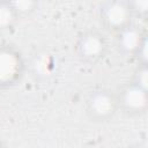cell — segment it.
Returning <instances> with one entry per match:
<instances>
[{
    "label": "cell",
    "mask_w": 148,
    "mask_h": 148,
    "mask_svg": "<svg viewBox=\"0 0 148 148\" xmlns=\"http://www.w3.org/2000/svg\"><path fill=\"white\" fill-rule=\"evenodd\" d=\"M118 111V99L114 90L109 88H98L90 91L87 96L84 112L91 123H108L114 118Z\"/></svg>",
    "instance_id": "6da1fadb"
},
{
    "label": "cell",
    "mask_w": 148,
    "mask_h": 148,
    "mask_svg": "<svg viewBox=\"0 0 148 148\" xmlns=\"http://www.w3.org/2000/svg\"><path fill=\"white\" fill-rule=\"evenodd\" d=\"M109 46V39L102 31L88 29L76 37L74 51L80 61L88 65H96L106 57Z\"/></svg>",
    "instance_id": "7a4b0ae2"
},
{
    "label": "cell",
    "mask_w": 148,
    "mask_h": 148,
    "mask_svg": "<svg viewBox=\"0 0 148 148\" xmlns=\"http://www.w3.org/2000/svg\"><path fill=\"white\" fill-rule=\"evenodd\" d=\"M25 60L18 49L10 44H0V89H8L24 76Z\"/></svg>",
    "instance_id": "3957f363"
},
{
    "label": "cell",
    "mask_w": 148,
    "mask_h": 148,
    "mask_svg": "<svg viewBox=\"0 0 148 148\" xmlns=\"http://www.w3.org/2000/svg\"><path fill=\"white\" fill-rule=\"evenodd\" d=\"M97 14L104 29L113 34L132 23L134 18L126 0H103Z\"/></svg>",
    "instance_id": "277c9868"
},
{
    "label": "cell",
    "mask_w": 148,
    "mask_h": 148,
    "mask_svg": "<svg viewBox=\"0 0 148 148\" xmlns=\"http://www.w3.org/2000/svg\"><path fill=\"white\" fill-rule=\"evenodd\" d=\"M119 111L128 117L143 116L148 110L147 89L139 87L132 81L123 84L117 91Z\"/></svg>",
    "instance_id": "5b68a950"
},
{
    "label": "cell",
    "mask_w": 148,
    "mask_h": 148,
    "mask_svg": "<svg viewBox=\"0 0 148 148\" xmlns=\"http://www.w3.org/2000/svg\"><path fill=\"white\" fill-rule=\"evenodd\" d=\"M114 36V45L117 51L123 57L133 58L141 40L147 36V32L132 22L117 31Z\"/></svg>",
    "instance_id": "8992f818"
},
{
    "label": "cell",
    "mask_w": 148,
    "mask_h": 148,
    "mask_svg": "<svg viewBox=\"0 0 148 148\" xmlns=\"http://www.w3.org/2000/svg\"><path fill=\"white\" fill-rule=\"evenodd\" d=\"M17 20L18 16L14 12L9 2H0V31H7L12 29Z\"/></svg>",
    "instance_id": "52a82bcc"
},
{
    "label": "cell",
    "mask_w": 148,
    "mask_h": 148,
    "mask_svg": "<svg viewBox=\"0 0 148 148\" xmlns=\"http://www.w3.org/2000/svg\"><path fill=\"white\" fill-rule=\"evenodd\" d=\"M8 2L18 18L29 16L38 7V0H8Z\"/></svg>",
    "instance_id": "ba28073f"
},
{
    "label": "cell",
    "mask_w": 148,
    "mask_h": 148,
    "mask_svg": "<svg viewBox=\"0 0 148 148\" xmlns=\"http://www.w3.org/2000/svg\"><path fill=\"white\" fill-rule=\"evenodd\" d=\"M133 17L146 20L148 15V0H126Z\"/></svg>",
    "instance_id": "9c48e42d"
},
{
    "label": "cell",
    "mask_w": 148,
    "mask_h": 148,
    "mask_svg": "<svg viewBox=\"0 0 148 148\" xmlns=\"http://www.w3.org/2000/svg\"><path fill=\"white\" fill-rule=\"evenodd\" d=\"M133 83L138 84L141 88L147 89L148 84V65H136V68L134 69L132 80Z\"/></svg>",
    "instance_id": "30bf717a"
},
{
    "label": "cell",
    "mask_w": 148,
    "mask_h": 148,
    "mask_svg": "<svg viewBox=\"0 0 148 148\" xmlns=\"http://www.w3.org/2000/svg\"><path fill=\"white\" fill-rule=\"evenodd\" d=\"M147 37H148V36H146V37L141 40V43H140L138 50L135 51V53H134V56H133V59L135 60L136 65H148V56H147L148 38H147Z\"/></svg>",
    "instance_id": "8fae6325"
},
{
    "label": "cell",
    "mask_w": 148,
    "mask_h": 148,
    "mask_svg": "<svg viewBox=\"0 0 148 148\" xmlns=\"http://www.w3.org/2000/svg\"><path fill=\"white\" fill-rule=\"evenodd\" d=\"M2 146H3V143H2V142H1V140H0V147H2Z\"/></svg>",
    "instance_id": "7c38bea8"
},
{
    "label": "cell",
    "mask_w": 148,
    "mask_h": 148,
    "mask_svg": "<svg viewBox=\"0 0 148 148\" xmlns=\"http://www.w3.org/2000/svg\"><path fill=\"white\" fill-rule=\"evenodd\" d=\"M6 1H8V0H0V2H6Z\"/></svg>",
    "instance_id": "4fadbf2b"
}]
</instances>
